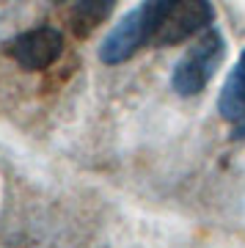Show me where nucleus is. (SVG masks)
I'll return each mask as SVG.
<instances>
[{
	"label": "nucleus",
	"instance_id": "nucleus-1",
	"mask_svg": "<svg viewBox=\"0 0 245 248\" xmlns=\"http://www.w3.org/2000/svg\"><path fill=\"white\" fill-rule=\"evenodd\" d=\"M171 0H154V3H140L138 9H132L130 14H124L122 22L105 36V42L99 47V61L102 63H122L127 61L138 47L154 39L160 19L166 14Z\"/></svg>",
	"mask_w": 245,
	"mask_h": 248
},
{
	"label": "nucleus",
	"instance_id": "nucleus-2",
	"mask_svg": "<svg viewBox=\"0 0 245 248\" xmlns=\"http://www.w3.org/2000/svg\"><path fill=\"white\" fill-rule=\"evenodd\" d=\"M223 55H226V42H223L220 31L218 28H207L201 33V39L174 66V75H171L174 91L179 97H196V94H201L204 86L218 72Z\"/></svg>",
	"mask_w": 245,
	"mask_h": 248
},
{
	"label": "nucleus",
	"instance_id": "nucleus-3",
	"mask_svg": "<svg viewBox=\"0 0 245 248\" xmlns=\"http://www.w3.org/2000/svg\"><path fill=\"white\" fill-rule=\"evenodd\" d=\"M215 11L210 3L204 0H182V3H168L166 14L160 19L157 31H154V45L157 47H171L179 45L184 39L196 36L199 31H207L212 22Z\"/></svg>",
	"mask_w": 245,
	"mask_h": 248
},
{
	"label": "nucleus",
	"instance_id": "nucleus-4",
	"mask_svg": "<svg viewBox=\"0 0 245 248\" xmlns=\"http://www.w3.org/2000/svg\"><path fill=\"white\" fill-rule=\"evenodd\" d=\"M6 50H9V55L22 66V69L39 72V69H47V66L61 55L63 36H61L58 28L39 25V28L25 31V33H19L17 39H11Z\"/></svg>",
	"mask_w": 245,
	"mask_h": 248
},
{
	"label": "nucleus",
	"instance_id": "nucleus-5",
	"mask_svg": "<svg viewBox=\"0 0 245 248\" xmlns=\"http://www.w3.org/2000/svg\"><path fill=\"white\" fill-rule=\"evenodd\" d=\"M218 110L226 122L237 124V135L234 138H243L245 135V50L240 55V61L234 63L231 75L223 83V91H220L218 99Z\"/></svg>",
	"mask_w": 245,
	"mask_h": 248
},
{
	"label": "nucleus",
	"instance_id": "nucleus-6",
	"mask_svg": "<svg viewBox=\"0 0 245 248\" xmlns=\"http://www.w3.org/2000/svg\"><path fill=\"white\" fill-rule=\"evenodd\" d=\"M113 11L110 0H88V3H77L72 9V28L77 36H88L96 25H102L107 14Z\"/></svg>",
	"mask_w": 245,
	"mask_h": 248
}]
</instances>
